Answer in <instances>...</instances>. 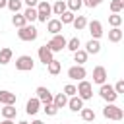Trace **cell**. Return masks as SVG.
Here are the masks:
<instances>
[{
	"label": "cell",
	"mask_w": 124,
	"mask_h": 124,
	"mask_svg": "<svg viewBox=\"0 0 124 124\" xmlns=\"http://www.w3.org/2000/svg\"><path fill=\"white\" fill-rule=\"evenodd\" d=\"M66 107H70V110H74V112H79V110L83 108V101H81L78 95H74V97L68 99V105H66Z\"/></svg>",
	"instance_id": "obj_17"
},
{
	"label": "cell",
	"mask_w": 124,
	"mask_h": 124,
	"mask_svg": "<svg viewBox=\"0 0 124 124\" xmlns=\"http://www.w3.org/2000/svg\"><path fill=\"white\" fill-rule=\"evenodd\" d=\"M72 25L76 27V31H83L87 27V17L85 16H76L74 21H72Z\"/></svg>",
	"instance_id": "obj_21"
},
{
	"label": "cell",
	"mask_w": 124,
	"mask_h": 124,
	"mask_svg": "<svg viewBox=\"0 0 124 124\" xmlns=\"http://www.w3.org/2000/svg\"><path fill=\"white\" fill-rule=\"evenodd\" d=\"M66 10H68V8H66V0H56V2L52 4V14H54V16H62Z\"/></svg>",
	"instance_id": "obj_25"
},
{
	"label": "cell",
	"mask_w": 124,
	"mask_h": 124,
	"mask_svg": "<svg viewBox=\"0 0 124 124\" xmlns=\"http://www.w3.org/2000/svg\"><path fill=\"white\" fill-rule=\"evenodd\" d=\"M33 68H35V62H33V58L29 54H21V56L16 58V70H19V72H31Z\"/></svg>",
	"instance_id": "obj_6"
},
{
	"label": "cell",
	"mask_w": 124,
	"mask_h": 124,
	"mask_svg": "<svg viewBox=\"0 0 124 124\" xmlns=\"http://www.w3.org/2000/svg\"><path fill=\"white\" fill-rule=\"evenodd\" d=\"M12 56H14V52H12V48H0V64L2 66H6L8 62H12Z\"/></svg>",
	"instance_id": "obj_24"
},
{
	"label": "cell",
	"mask_w": 124,
	"mask_h": 124,
	"mask_svg": "<svg viewBox=\"0 0 124 124\" xmlns=\"http://www.w3.org/2000/svg\"><path fill=\"white\" fill-rule=\"evenodd\" d=\"M16 101H17L16 93L8 89H0V105H16Z\"/></svg>",
	"instance_id": "obj_14"
},
{
	"label": "cell",
	"mask_w": 124,
	"mask_h": 124,
	"mask_svg": "<svg viewBox=\"0 0 124 124\" xmlns=\"http://www.w3.org/2000/svg\"><path fill=\"white\" fill-rule=\"evenodd\" d=\"M66 41H68V39H66L62 33H60V35H52V39L46 43V48H48L52 54H54V52H60L62 48H66Z\"/></svg>",
	"instance_id": "obj_5"
},
{
	"label": "cell",
	"mask_w": 124,
	"mask_h": 124,
	"mask_svg": "<svg viewBox=\"0 0 124 124\" xmlns=\"http://www.w3.org/2000/svg\"><path fill=\"white\" fill-rule=\"evenodd\" d=\"M79 116H81L83 122H93V120H95V112H93V108H85V107H83V108L79 110Z\"/></svg>",
	"instance_id": "obj_29"
},
{
	"label": "cell",
	"mask_w": 124,
	"mask_h": 124,
	"mask_svg": "<svg viewBox=\"0 0 124 124\" xmlns=\"http://www.w3.org/2000/svg\"><path fill=\"white\" fill-rule=\"evenodd\" d=\"M6 8H8L12 14H19V12H21V8H23V2H21V0H8Z\"/></svg>",
	"instance_id": "obj_27"
},
{
	"label": "cell",
	"mask_w": 124,
	"mask_h": 124,
	"mask_svg": "<svg viewBox=\"0 0 124 124\" xmlns=\"http://www.w3.org/2000/svg\"><path fill=\"white\" fill-rule=\"evenodd\" d=\"M79 46H81V41H79V37H72V39H68V41H66V48H68L70 52H76V50H79Z\"/></svg>",
	"instance_id": "obj_26"
},
{
	"label": "cell",
	"mask_w": 124,
	"mask_h": 124,
	"mask_svg": "<svg viewBox=\"0 0 124 124\" xmlns=\"http://www.w3.org/2000/svg\"><path fill=\"white\" fill-rule=\"evenodd\" d=\"M103 116L107 118V120H122L124 118V110L118 107V105H114V103H107V107L103 108Z\"/></svg>",
	"instance_id": "obj_1"
},
{
	"label": "cell",
	"mask_w": 124,
	"mask_h": 124,
	"mask_svg": "<svg viewBox=\"0 0 124 124\" xmlns=\"http://www.w3.org/2000/svg\"><path fill=\"white\" fill-rule=\"evenodd\" d=\"M37 54H39V60H41V62H43L45 66H46V64H48V62H50L52 58H54V54H52V52H50V50L46 48V45L39 46V52H37Z\"/></svg>",
	"instance_id": "obj_15"
},
{
	"label": "cell",
	"mask_w": 124,
	"mask_h": 124,
	"mask_svg": "<svg viewBox=\"0 0 124 124\" xmlns=\"http://www.w3.org/2000/svg\"><path fill=\"white\" fill-rule=\"evenodd\" d=\"M108 25H110V27H120V25H122V16H118V14L108 16Z\"/></svg>",
	"instance_id": "obj_34"
},
{
	"label": "cell",
	"mask_w": 124,
	"mask_h": 124,
	"mask_svg": "<svg viewBox=\"0 0 124 124\" xmlns=\"http://www.w3.org/2000/svg\"><path fill=\"white\" fill-rule=\"evenodd\" d=\"M87 29H89L91 39H101V37H103V23H101L99 19H91V21H87Z\"/></svg>",
	"instance_id": "obj_8"
},
{
	"label": "cell",
	"mask_w": 124,
	"mask_h": 124,
	"mask_svg": "<svg viewBox=\"0 0 124 124\" xmlns=\"http://www.w3.org/2000/svg\"><path fill=\"white\" fill-rule=\"evenodd\" d=\"M46 31H48L50 35H60V33H62V23H60V19H58V17L48 19V21H46Z\"/></svg>",
	"instance_id": "obj_13"
},
{
	"label": "cell",
	"mask_w": 124,
	"mask_h": 124,
	"mask_svg": "<svg viewBox=\"0 0 124 124\" xmlns=\"http://www.w3.org/2000/svg\"><path fill=\"white\" fill-rule=\"evenodd\" d=\"M74 17H76V16H74V12L66 10V12H64V14L58 17V19H60V23H62V25H70V23L74 21Z\"/></svg>",
	"instance_id": "obj_31"
},
{
	"label": "cell",
	"mask_w": 124,
	"mask_h": 124,
	"mask_svg": "<svg viewBox=\"0 0 124 124\" xmlns=\"http://www.w3.org/2000/svg\"><path fill=\"white\" fill-rule=\"evenodd\" d=\"M76 95L81 99V101H89L91 97H93V85H91V81H87V79H81L79 83H78V87H76Z\"/></svg>",
	"instance_id": "obj_4"
},
{
	"label": "cell",
	"mask_w": 124,
	"mask_h": 124,
	"mask_svg": "<svg viewBox=\"0 0 124 124\" xmlns=\"http://www.w3.org/2000/svg\"><path fill=\"white\" fill-rule=\"evenodd\" d=\"M35 93H37L35 97L41 101V105H48V103H52V97H54V95H52L46 87H43V85H41V87H37V89H35Z\"/></svg>",
	"instance_id": "obj_10"
},
{
	"label": "cell",
	"mask_w": 124,
	"mask_h": 124,
	"mask_svg": "<svg viewBox=\"0 0 124 124\" xmlns=\"http://www.w3.org/2000/svg\"><path fill=\"white\" fill-rule=\"evenodd\" d=\"M85 76H87V72H85V68L83 66H70L68 68V78L70 79H76V81H81V79H85Z\"/></svg>",
	"instance_id": "obj_9"
},
{
	"label": "cell",
	"mask_w": 124,
	"mask_h": 124,
	"mask_svg": "<svg viewBox=\"0 0 124 124\" xmlns=\"http://www.w3.org/2000/svg\"><path fill=\"white\" fill-rule=\"evenodd\" d=\"M21 2H25L27 8H37V4H39V0H21Z\"/></svg>",
	"instance_id": "obj_39"
},
{
	"label": "cell",
	"mask_w": 124,
	"mask_h": 124,
	"mask_svg": "<svg viewBox=\"0 0 124 124\" xmlns=\"http://www.w3.org/2000/svg\"><path fill=\"white\" fill-rule=\"evenodd\" d=\"M83 2V6H87V8H97L103 0H81Z\"/></svg>",
	"instance_id": "obj_38"
},
{
	"label": "cell",
	"mask_w": 124,
	"mask_h": 124,
	"mask_svg": "<svg viewBox=\"0 0 124 124\" xmlns=\"http://www.w3.org/2000/svg\"><path fill=\"white\" fill-rule=\"evenodd\" d=\"M50 14H52V6L46 2V0H41L37 4V21L41 23H46L50 19Z\"/></svg>",
	"instance_id": "obj_3"
},
{
	"label": "cell",
	"mask_w": 124,
	"mask_h": 124,
	"mask_svg": "<svg viewBox=\"0 0 124 124\" xmlns=\"http://www.w3.org/2000/svg\"><path fill=\"white\" fill-rule=\"evenodd\" d=\"M31 124H45V122H43V120H33Z\"/></svg>",
	"instance_id": "obj_42"
},
{
	"label": "cell",
	"mask_w": 124,
	"mask_h": 124,
	"mask_svg": "<svg viewBox=\"0 0 124 124\" xmlns=\"http://www.w3.org/2000/svg\"><path fill=\"white\" fill-rule=\"evenodd\" d=\"M43 110H45V114H46V116H56V112H58V108H56L52 103H48V105H43Z\"/></svg>",
	"instance_id": "obj_35"
},
{
	"label": "cell",
	"mask_w": 124,
	"mask_h": 124,
	"mask_svg": "<svg viewBox=\"0 0 124 124\" xmlns=\"http://www.w3.org/2000/svg\"><path fill=\"white\" fill-rule=\"evenodd\" d=\"M23 17H25L27 23L37 21V8H25V10H23Z\"/></svg>",
	"instance_id": "obj_28"
},
{
	"label": "cell",
	"mask_w": 124,
	"mask_h": 124,
	"mask_svg": "<svg viewBox=\"0 0 124 124\" xmlns=\"http://www.w3.org/2000/svg\"><path fill=\"white\" fill-rule=\"evenodd\" d=\"M17 124H29V122H27V120H19Z\"/></svg>",
	"instance_id": "obj_43"
},
{
	"label": "cell",
	"mask_w": 124,
	"mask_h": 124,
	"mask_svg": "<svg viewBox=\"0 0 124 124\" xmlns=\"http://www.w3.org/2000/svg\"><path fill=\"white\" fill-rule=\"evenodd\" d=\"M39 110H41V101H39L37 97H31V99L25 103V112L31 114V116H35Z\"/></svg>",
	"instance_id": "obj_12"
},
{
	"label": "cell",
	"mask_w": 124,
	"mask_h": 124,
	"mask_svg": "<svg viewBox=\"0 0 124 124\" xmlns=\"http://www.w3.org/2000/svg\"><path fill=\"white\" fill-rule=\"evenodd\" d=\"M112 87H114V91H116V95H120V93H124V79H118V81H116V83H114Z\"/></svg>",
	"instance_id": "obj_37"
},
{
	"label": "cell",
	"mask_w": 124,
	"mask_h": 124,
	"mask_svg": "<svg viewBox=\"0 0 124 124\" xmlns=\"http://www.w3.org/2000/svg\"><path fill=\"white\" fill-rule=\"evenodd\" d=\"M0 124H14V120H8V118H4V120H2Z\"/></svg>",
	"instance_id": "obj_41"
},
{
	"label": "cell",
	"mask_w": 124,
	"mask_h": 124,
	"mask_svg": "<svg viewBox=\"0 0 124 124\" xmlns=\"http://www.w3.org/2000/svg\"><path fill=\"white\" fill-rule=\"evenodd\" d=\"M81 6H83V2H81V0H66V8H68L70 12H74V14H76V12H79V8H81Z\"/></svg>",
	"instance_id": "obj_32"
},
{
	"label": "cell",
	"mask_w": 124,
	"mask_h": 124,
	"mask_svg": "<svg viewBox=\"0 0 124 124\" xmlns=\"http://www.w3.org/2000/svg\"><path fill=\"white\" fill-rule=\"evenodd\" d=\"M52 105H54L56 108H62V107L68 105V97H66L64 93H56V95L52 97Z\"/></svg>",
	"instance_id": "obj_23"
},
{
	"label": "cell",
	"mask_w": 124,
	"mask_h": 124,
	"mask_svg": "<svg viewBox=\"0 0 124 124\" xmlns=\"http://www.w3.org/2000/svg\"><path fill=\"white\" fill-rule=\"evenodd\" d=\"M62 93L66 95V97H74L78 91H76V85H72V83H68V85H64V89H62Z\"/></svg>",
	"instance_id": "obj_36"
},
{
	"label": "cell",
	"mask_w": 124,
	"mask_h": 124,
	"mask_svg": "<svg viewBox=\"0 0 124 124\" xmlns=\"http://www.w3.org/2000/svg\"><path fill=\"white\" fill-rule=\"evenodd\" d=\"M99 50H101L99 39H89L87 45H85V52H87V54H99Z\"/></svg>",
	"instance_id": "obj_16"
},
{
	"label": "cell",
	"mask_w": 124,
	"mask_h": 124,
	"mask_svg": "<svg viewBox=\"0 0 124 124\" xmlns=\"http://www.w3.org/2000/svg\"><path fill=\"white\" fill-rule=\"evenodd\" d=\"M87 56H89V54H87L83 48H79V50H76V52H74V62H76L78 66H83V64L87 62Z\"/></svg>",
	"instance_id": "obj_22"
},
{
	"label": "cell",
	"mask_w": 124,
	"mask_h": 124,
	"mask_svg": "<svg viewBox=\"0 0 124 124\" xmlns=\"http://www.w3.org/2000/svg\"><path fill=\"white\" fill-rule=\"evenodd\" d=\"M6 4H8V0H0V10H2V8H6Z\"/></svg>",
	"instance_id": "obj_40"
},
{
	"label": "cell",
	"mask_w": 124,
	"mask_h": 124,
	"mask_svg": "<svg viewBox=\"0 0 124 124\" xmlns=\"http://www.w3.org/2000/svg\"><path fill=\"white\" fill-rule=\"evenodd\" d=\"M0 112H2V116H4V118L14 120V118H16V114H17V108H16V105H4V107L0 108Z\"/></svg>",
	"instance_id": "obj_18"
},
{
	"label": "cell",
	"mask_w": 124,
	"mask_h": 124,
	"mask_svg": "<svg viewBox=\"0 0 124 124\" xmlns=\"http://www.w3.org/2000/svg\"><path fill=\"white\" fill-rule=\"evenodd\" d=\"M122 37H124V33H122L120 27H112V29L108 31V41H110V43H120Z\"/></svg>",
	"instance_id": "obj_19"
},
{
	"label": "cell",
	"mask_w": 124,
	"mask_h": 124,
	"mask_svg": "<svg viewBox=\"0 0 124 124\" xmlns=\"http://www.w3.org/2000/svg\"><path fill=\"white\" fill-rule=\"evenodd\" d=\"M12 23H14V27H17V29H21L23 25H27L23 14H14V16H12Z\"/></svg>",
	"instance_id": "obj_30"
},
{
	"label": "cell",
	"mask_w": 124,
	"mask_h": 124,
	"mask_svg": "<svg viewBox=\"0 0 124 124\" xmlns=\"http://www.w3.org/2000/svg\"><path fill=\"white\" fill-rule=\"evenodd\" d=\"M124 10V0H110V12L112 14H120Z\"/></svg>",
	"instance_id": "obj_33"
},
{
	"label": "cell",
	"mask_w": 124,
	"mask_h": 124,
	"mask_svg": "<svg viewBox=\"0 0 124 124\" xmlns=\"http://www.w3.org/2000/svg\"><path fill=\"white\" fill-rule=\"evenodd\" d=\"M99 95H101V99H105L107 103H114V101L118 99V95H116L114 87H112V85H108V83H103V85L99 87Z\"/></svg>",
	"instance_id": "obj_7"
},
{
	"label": "cell",
	"mask_w": 124,
	"mask_h": 124,
	"mask_svg": "<svg viewBox=\"0 0 124 124\" xmlns=\"http://www.w3.org/2000/svg\"><path fill=\"white\" fill-rule=\"evenodd\" d=\"M93 83H97V85L107 83V70L103 66H95L93 68Z\"/></svg>",
	"instance_id": "obj_11"
},
{
	"label": "cell",
	"mask_w": 124,
	"mask_h": 124,
	"mask_svg": "<svg viewBox=\"0 0 124 124\" xmlns=\"http://www.w3.org/2000/svg\"><path fill=\"white\" fill-rule=\"evenodd\" d=\"M17 37H19V41L31 43V41H35V39L39 37V31H37V27H35V25L27 23V25H23L21 29H17Z\"/></svg>",
	"instance_id": "obj_2"
},
{
	"label": "cell",
	"mask_w": 124,
	"mask_h": 124,
	"mask_svg": "<svg viewBox=\"0 0 124 124\" xmlns=\"http://www.w3.org/2000/svg\"><path fill=\"white\" fill-rule=\"evenodd\" d=\"M46 70H48V74H50V76H58V74H60V70H62V64H60L56 58H52V60L46 64Z\"/></svg>",
	"instance_id": "obj_20"
}]
</instances>
